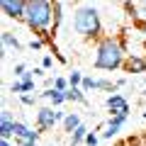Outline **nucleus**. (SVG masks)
<instances>
[{
	"label": "nucleus",
	"instance_id": "c756f323",
	"mask_svg": "<svg viewBox=\"0 0 146 146\" xmlns=\"http://www.w3.org/2000/svg\"><path fill=\"white\" fill-rule=\"evenodd\" d=\"M144 141H146V136H144Z\"/></svg>",
	"mask_w": 146,
	"mask_h": 146
},
{
	"label": "nucleus",
	"instance_id": "0eeeda50",
	"mask_svg": "<svg viewBox=\"0 0 146 146\" xmlns=\"http://www.w3.org/2000/svg\"><path fill=\"white\" fill-rule=\"evenodd\" d=\"M22 141H39V131H34L32 127H27L25 122L17 119L15 122V144H22Z\"/></svg>",
	"mask_w": 146,
	"mask_h": 146
},
{
	"label": "nucleus",
	"instance_id": "6e6552de",
	"mask_svg": "<svg viewBox=\"0 0 146 146\" xmlns=\"http://www.w3.org/2000/svg\"><path fill=\"white\" fill-rule=\"evenodd\" d=\"M15 122L10 115V110H3L0 112V139H12L15 136Z\"/></svg>",
	"mask_w": 146,
	"mask_h": 146
},
{
	"label": "nucleus",
	"instance_id": "2eb2a0df",
	"mask_svg": "<svg viewBox=\"0 0 146 146\" xmlns=\"http://www.w3.org/2000/svg\"><path fill=\"white\" fill-rule=\"evenodd\" d=\"M66 102H80V105H85L88 98H85L83 88H68L66 90Z\"/></svg>",
	"mask_w": 146,
	"mask_h": 146
},
{
	"label": "nucleus",
	"instance_id": "bb28decb",
	"mask_svg": "<svg viewBox=\"0 0 146 146\" xmlns=\"http://www.w3.org/2000/svg\"><path fill=\"white\" fill-rule=\"evenodd\" d=\"M141 10H144V15H146V3H141Z\"/></svg>",
	"mask_w": 146,
	"mask_h": 146
},
{
	"label": "nucleus",
	"instance_id": "20e7f679",
	"mask_svg": "<svg viewBox=\"0 0 146 146\" xmlns=\"http://www.w3.org/2000/svg\"><path fill=\"white\" fill-rule=\"evenodd\" d=\"M63 117H66V112L51 107V105H49V107H39L36 110V129L49 131V129H54L58 122H63Z\"/></svg>",
	"mask_w": 146,
	"mask_h": 146
},
{
	"label": "nucleus",
	"instance_id": "cd10ccee",
	"mask_svg": "<svg viewBox=\"0 0 146 146\" xmlns=\"http://www.w3.org/2000/svg\"><path fill=\"white\" fill-rule=\"evenodd\" d=\"M141 117H144V119H146V112H144V115H141Z\"/></svg>",
	"mask_w": 146,
	"mask_h": 146
},
{
	"label": "nucleus",
	"instance_id": "5701e85b",
	"mask_svg": "<svg viewBox=\"0 0 146 146\" xmlns=\"http://www.w3.org/2000/svg\"><path fill=\"white\" fill-rule=\"evenodd\" d=\"M51 66H54V58H51V56H44V58H42V68L46 71V68H51Z\"/></svg>",
	"mask_w": 146,
	"mask_h": 146
},
{
	"label": "nucleus",
	"instance_id": "9b49d317",
	"mask_svg": "<svg viewBox=\"0 0 146 146\" xmlns=\"http://www.w3.org/2000/svg\"><path fill=\"white\" fill-rule=\"evenodd\" d=\"M39 98L49 100V102H51V107H56V110L61 107L63 102H66V93H61V90H54V88H46L42 95H39Z\"/></svg>",
	"mask_w": 146,
	"mask_h": 146
},
{
	"label": "nucleus",
	"instance_id": "f3484780",
	"mask_svg": "<svg viewBox=\"0 0 146 146\" xmlns=\"http://www.w3.org/2000/svg\"><path fill=\"white\" fill-rule=\"evenodd\" d=\"M83 78L85 76L80 71H73L71 76H68V85H71V88H80V85H83Z\"/></svg>",
	"mask_w": 146,
	"mask_h": 146
},
{
	"label": "nucleus",
	"instance_id": "dca6fc26",
	"mask_svg": "<svg viewBox=\"0 0 146 146\" xmlns=\"http://www.w3.org/2000/svg\"><path fill=\"white\" fill-rule=\"evenodd\" d=\"M88 134H90V131H88V127H85V124H80L78 129H76V131L71 134V146H78V144H83V141L88 139Z\"/></svg>",
	"mask_w": 146,
	"mask_h": 146
},
{
	"label": "nucleus",
	"instance_id": "f257e3e1",
	"mask_svg": "<svg viewBox=\"0 0 146 146\" xmlns=\"http://www.w3.org/2000/svg\"><path fill=\"white\" fill-rule=\"evenodd\" d=\"M127 46H124V39L119 34H105L98 44H95V58H93V66L98 71H119L124 68L127 61Z\"/></svg>",
	"mask_w": 146,
	"mask_h": 146
},
{
	"label": "nucleus",
	"instance_id": "c85d7f7f",
	"mask_svg": "<svg viewBox=\"0 0 146 146\" xmlns=\"http://www.w3.org/2000/svg\"><path fill=\"white\" fill-rule=\"evenodd\" d=\"M144 61H146V54H144Z\"/></svg>",
	"mask_w": 146,
	"mask_h": 146
},
{
	"label": "nucleus",
	"instance_id": "1a4fd4ad",
	"mask_svg": "<svg viewBox=\"0 0 146 146\" xmlns=\"http://www.w3.org/2000/svg\"><path fill=\"white\" fill-rule=\"evenodd\" d=\"M127 119H129V117H110V122L105 124L102 139H115V136L122 131V127L127 124Z\"/></svg>",
	"mask_w": 146,
	"mask_h": 146
},
{
	"label": "nucleus",
	"instance_id": "a211bd4d",
	"mask_svg": "<svg viewBox=\"0 0 146 146\" xmlns=\"http://www.w3.org/2000/svg\"><path fill=\"white\" fill-rule=\"evenodd\" d=\"M68 88H71V85H68V78H63V76H56V78H54V90H61V93H66Z\"/></svg>",
	"mask_w": 146,
	"mask_h": 146
},
{
	"label": "nucleus",
	"instance_id": "4468645a",
	"mask_svg": "<svg viewBox=\"0 0 146 146\" xmlns=\"http://www.w3.org/2000/svg\"><path fill=\"white\" fill-rule=\"evenodd\" d=\"M10 90L15 95H29L32 90H34V80H15V83L10 85Z\"/></svg>",
	"mask_w": 146,
	"mask_h": 146
},
{
	"label": "nucleus",
	"instance_id": "39448f33",
	"mask_svg": "<svg viewBox=\"0 0 146 146\" xmlns=\"http://www.w3.org/2000/svg\"><path fill=\"white\" fill-rule=\"evenodd\" d=\"M105 107L110 110V117H129V100L119 93L110 95L105 100Z\"/></svg>",
	"mask_w": 146,
	"mask_h": 146
},
{
	"label": "nucleus",
	"instance_id": "f03ea898",
	"mask_svg": "<svg viewBox=\"0 0 146 146\" xmlns=\"http://www.w3.org/2000/svg\"><path fill=\"white\" fill-rule=\"evenodd\" d=\"M73 32L85 42H100L102 39V17L95 5H78L73 10Z\"/></svg>",
	"mask_w": 146,
	"mask_h": 146
},
{
	"label": "nucleus",
	"instance_id": "423d86ee",
	"mask_svg": "<svg viewBox=\"0 0 146 146\" xmlns=\"http://www.w3.org/2000/svg\"><path fill=\"white\" fill-rule=\"evenodd\" d=\"M3 15L10 20H22L25 22V12H27V0H3L0 3Z\"/></svg>",
	"mask_w": 146,
	"mask_h": 146
},
{
	"label": "nucleus",
	"instance_id": "a878e982",
	"mask_svg": "<svg viewBox=\"0 0 146 146\" xmlns=\"http://www.w3.org/2000/svg\"><path fill=\"white\" fill-rule=\"evenodd\" d=\"M17 146H36V141H22V144H17Z\"/></svg>",
	"mask_w": 146,
	"mask_h": 146
},
{
	"label": "nucleus",
	"instance_id": "393cba45",
	"mask_svg": "<svg viewBox=\"0 0 146 146\" xmlns=\"http://www.w3.org/2000/svg\"><path fill=\"white\" fill-rule=\"evenodd\" d=\"M0 146H12V141L10 139H0Z\"/></svg>",
	"mask_w": 146,
	"mask_h": 146
},
{
	"label": "nucleus",
	"instance_id": "f8f14e48",
	"mask_svg": "<svg viewBox=\"0 0 146 146\" xmlns=\"http://www.w3.org/2000/svg\"><path fill=\"white\" fill-rule=\"evenodd\" d=\"M63 131H68V134H73V131L78 129L80 124H83V119H80L78 112H66V117H63Z\"/></svg>",
	"mask_w": 146,
	"mask_h": 146
},
{
	"label": "nucleus",
	"instance_id": "9d476101",
	"mask_svg": "<svg viewBox=\"0 0 146 146\" xmlns=\"http://www.w3.org/2000/svg\"><path fill=\"white\" fill-rule=\"evenodd\" d=\"M124 71L127 73H146V61H144V54H129L124 61Z\"/></svg>",
	"mask_w": 146,
	"mask_h": 146
},
{
	"label": "nucleus",
	"instance_id": "ddd939ff",
	"mask_svg": "<svg viewBox=\"0 0 146 146\" xmlns=\"http://www.w3.org/2000/svg\"><path fill=\"white\" fill-rule=\"evenodd\" d=\"M0 36H3V49H5V51H7V49H15V51H22V42L17 39V34H15V32L5 29V32H3Z\"/></svg>",
	"mask_w": 146,
	"mask_h": 146
},
{
	"label": "nucleus",
	"instance_id": "4be33fe9",
	"mask_svg": "<svg viewBox=\"0 0 146 146\" xmlns=\"http://www.w3.org/2000/svg\"><path fill=\"white\" fill-rule=\"evenodd\" d=\"M98 134H93V131H90V134H88V139H85V144H88V146H98Z\"/></svg>",
	"mask_w": 146,
	"mask_h": 146
},
{
	"label": "nucleus",
	"instance_id": "6ab92c4d",
	"mask_svg": "<svg viewBox=\"0 0 146 146\" xmlns=\"http://www.w3.org/2000/svg\"><path fill=\"white\" fill-rule=\"evenodd\" d=\"M36 100H39V95H32V93H29V95H20V102H22V105H27V107H32Z\"/></svg>",
	"mask_w": 146,
	"mask_h": 146
},
{
	"label": "nucleus",
	"instance_id": "7ed1b4c3",
	"mask_svg": "<svg viewBox=\"0 0 146 146\" xmlns=\"http://www.w3.org/2000/svg\"><path fill=\"white\" fill-rule=\"evenodd\" d=\"M25 25L34 32V36L46 39L54 29V3H49V0H27Z\"/></svg>",
	"mask_w": 146,
	"mask_h": 146
},
{
	"label": "nucleus",
	"instance_id": "412c9836",
	"mask_svg": "<svg viewBox=\"0 0 146 146\" xmlns=\"http://www.w3.org/2000/svg\"><path fill=\"white\" fill-rule=\"evenodd\" d=\"M29 49H32V51H39V49H44V39H42V36H34V39L29 42Z\"/></svg>",
	"mask_w": 146,
	"mask_h": 146
},
{
	"label": "nucleus",
	"instance_id": "aec40b11",
	"mask_svg": "<svg viewBox=\"0 0 146 146\" xmlns=\"http://www.w3.org/2000/svg\"><path fill=\"white\" fill-rule=\"evenodd\" d=\"M80 88H83V93H90V90H95V78L85 76V78H83V85H80Z\"/></svg>",
	"mask_w": 146,
	"mask_h": 146
},
{
	"label": "nucleus",
	"instance_id": "b1692460",
	"mask_svg": "<svg viewBox=\"0 0 146 146\" xmlns=\"http://www.w3.org/2000/svg\"><path fill=\"white\" fill-rule=\"evenodd\" d=\"M32 71H34L36 78H39V76H44V68H42V66H39V68H32Z\"/></svg>",
	"mask_w": 146,
	"mask_h": 146
}]
</instances>
